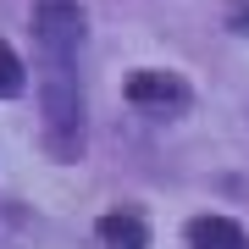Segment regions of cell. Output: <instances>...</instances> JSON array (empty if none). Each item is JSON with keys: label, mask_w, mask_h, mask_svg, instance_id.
I'll use <instances>...</instances> for the list:
<instances>
[{"label": "cell", "mask_w": 249, "mask_h": 249, "mask_svg": "<svg viewBox=\"0 0 249 249\" xmlns=\"http://www.w3.org/2000/svg\"><path fill=\"white\" fill-rule=\"evenodd\" d=\"M232 22H238V34H249V11H238V17H232Z\"/></svg>", "instance_id": "52a82bcc"}, {"label": "cell", "mask_w": 249, "mask_h": 249, "mask_svg": "<svg viewBox=\"0 0 249 249\" xmlns=\"http://www.w3.org/2000/svg\"><path fill=\"white\" fill-rule=\"evenodd\" d=\"M11 94H22V55L0 39V100H11Z\"/></svg>", "instance_id": "8992f818"}, {"label": "cell", "mask_w": 249, "mask_h": 249, "mask_svg": "<svg viewBox=\"0 0 249 249\" xmlns=\"http://www.w3.org/2000/svg\"><path fill=\"white\" fill-rule=\"evenodd\" d=\"M83 34H89V17L72 0H39L34 6V45L50 67H72V55L83 50Z\"/></svg>", "instance_id": "7a4b0ae2"}, {"label": "cell", "mask_w": 249, "mask_h": 249, "mask_svg": "<svg viewBox=\"0 0 249 249\" xmlns=\"http://www.w3.org/2000/svg\"><path fill=\"white\" fill-rule=\"evenodd\" d=\"M122 94L133 100V106H155V111H178V106H188V83L178 78V72H160V67L133 72Z\"/></svg>", "instance_id": "3957f363"}, {"label": "cell", "mask_w": 249, "mask_h": 249, "mask_svg": "<svg viewBox=\"0 0 249 249\" xmlns=\"http://www.w3.org/2000/svg\"><path fill=\"white\" fill-rule=\"evenodd\" d=\"M188 249H249V232L232 222V216H194L183 227Z\"/></svg>", "instance_id": "277c9868"}, {"label": "cell", "mask_w": 249, "mask_h": 249, "mask_svg": "<svg viewBox=\"0 0 249 249\" xmlns=\"http://www.w3.org/2000/svg\"><path fill=\"white\" fill-rule=\"evenodd\" d=\"M39 111H45V150L55 160H78L83 155V89L72 67H50L39 78Z\"/></svg>", "instance_id": "6da1fadb"}, {"label": "cell", "mask_w": 249, "mask_h": 249, "mask_svg": "<svg viewBox=\"0 0 249 249\" xmlns=\"http://www.w3.org/2000/svg\"><path fill=\"white\" fill-rule=\"evenodd\" d=\"M94 238L106 249H150V227H144V216H133V211H106L94 222Z\"/></svg>", "instance_id": "5b68a950"}]
</instances>
